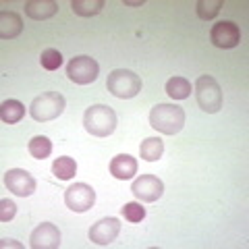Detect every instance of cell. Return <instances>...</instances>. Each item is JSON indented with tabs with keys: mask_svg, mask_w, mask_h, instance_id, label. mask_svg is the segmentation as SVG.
I'll return each mask as SVG.
<instances>
[{
	"mask_svg": "<svg viewBox=\"0 0 249 249\" xmlns=\"http://www.w3.org/2000/svg\"><path fill=\"white\" fill-rule=\"evenodd\" d=\"M116 112L106 104H93L83 114V127L93 137H108L116 129Z\"/></svg>",
	"mask_w": 249,
	"mask_h": 249,
	"instance_id": "6da1fadb",
	"label": "cell"
},
{
	"mask_svg": "<svg viewBox=\"0 0 249 249\" xmlns=\"http://www.w3.org/2000/svg\"><path fill=\"white\" fill-rule=\"evenodd\" d=\"M150 124L164 135H175L185 124V110L177 104H156L150 110Z\"/></svg>",
	"mask_w": 249,
	"mask_h": 249,
	"instance_id": "7a4b0ae2",
	"label": "cell"
},
{
	"mask_svg": "<svg viewBox=\"0 0 249 249\" xmlns=\"http://www.w3.org/2000/svg\"><path fill=\"white\" fill-rule=\"evenodd\" d=\"M67 106V100L60 91H44L42 96L34 98V102L29 106L31 119L37 123H48L58 119Z\"/></svg>",
	"mask_w": 249,
	"mask_h": 249,
	"instance_id": "3957f363",
	"label": "cell"
},
{
	"mask_svg": "<svg viewBox=\"0 0 249 249\" xmlns=\"http://www.w3.org/2000/svg\"><path fill=\"white\" fill-rule=\"evenodd\" d=\"M106 89L119 100L135 98L142 91V77L129 69H114L106 79Z\"/></svg>",
	"mask_w": 249,
	"mask_h": 249,
	"instance_id": "277c9868",
	"label": "cell"
},
{
	"mask_svg": "<svg viewBox=\"0 0 249 249\" xmlns=\"http://www.w3.org/2000/svg\"><path fill=\"white\" fill-rule=\"evenodd\" d=\"M196 98L204 112L214 114L222 108V89L212 75H201L196 81Z\"/></svg>",
	"mask_w": 249,
	"mask_h": 249,
	"instance_id": "5b68a950",
	"label": "cell"
},
{
	"mask_svg": "<svg viewBox=\"0 0 249 249\" xmlns=\"http://www.w3.org/2000/svg\"><path fill=\"white\" fill-rule=\"evenodd\" d=\"M100 65L91 56H75L67 65V77L77 85H88L98 79Z\"/></svg>",
	"mask_w": 249,
	"mask_h": 249,
	"instance_id": "8992f818",
	"label": "cell"
},
{
	"mask_svg": "<svg viewBox=\"0 0 249 249\" xmlns=\"http://www.w3.org/2000/svg\"><path fill=\"white\" fill-rule=\"evenodd\" d=\"M65 204L69 210L77 214H83L96 204V191L88 183H75L65 191Z\"/></svg>",
	"mask_w": 249,
	"mask_h": 249,
	"instance_id": "52a82bcc",
	"label": "cell"
},
{
	"mask_svg": "<svg viewBox=\"0 0 249 249\" xmlns=\"http://www.w3.org/2000/svg\"><path fill=\"white\" fill-rule=\"evenodd\" d=\"M131 193H133L139 201L152 204V201L162 197V193H164V183H162L156 175H142V177L135 178L133 185H131Z\"/></svg>",
	"mask_w": 249,
	"mask_h": 249,
	"instance_id": "ba28073f",
	"label": "cell"
},
{
	"mask_svg": "<svg viewBox=\"0 0 249 249\" xmlns=\"http://www.w3.org/2000/svg\"><path fill=\"white\" fill-rule=\"evenodd\" d=\"M210 42H212L216 48H235L241 42V27L235 21H220L212 25L210 29Z\"/></svg>",
	"mask_w": 249,
	"mask_h": 249,
	"instance_id": "9c48e42d",
	"label": "cell"
},
{
	"mask_svg": "<svg viewBox=\"0 0 249 249\" xmlns=\"http://www.w3.org/2000/svg\"><path fill=\"white\" fill-rule=\"evenodd\" d=\"M4 185L19 197H29L36 191V178L23 168H11L4 173Z\"/></svg>",
	"mask_w": 249,
	"mask_h": 249,
	"instance_id": "30bf717a",
	"label": "cell"
},
{
	"mask_svg": "<svg viewBox=\"0 0 249 249\" xmlns=\"http://www.w3.org/2000/svg\"><path fill=\"white\" fill-rule=\"evenodd\" d=\"M29 245L34 249H58L60 247V231L56 224L42 222L34 229L29 237Z\"/></svg>",
	"mask_w": 249,
	"mask_h": 249,
	"instance_id": "8fae6325",
	"label": "cell"
},
{
	"mask_svg": "<svg viewBox=\"0 0 249 249\" xmlns=\"http://www.w3.org/2000/svg\"><path fill=\"white\" fill-rule=\"evenodd\" d=\"M121 232V222L119 218H102L89 229V241L96 245H110L112 241L119 237Z\"/></svg>",
	"mask_w": 249,
	"mask_h": 249,
	"instance_id": "7c38bea8",
	"label": "cell"
},
{
	"mask_svg": "<svg viewBox=\"0 0 249 249\" xmlns=\"http://www.w3.org/2000/svg\"><path fill=\"white\" fill-rule=\"evenodd\" d=\"M110 175L119 181H129L137 175V160L129 154H119L110 160Z\"/></svg>",
	"mask_w": 249,
	"mask_h": 249,
	"instance_id": "4fadbf2b",
	"label": "cell"
},
{
	"mask_svg": "<svg viewBox=\"0 0 249 249\" xmlns=\"http://www.w3.org/2000/svg\"><path fill=\"white\" fill-rule=\"evenodd\" d=\"M56 13H58V2H54V0H29V2H25V15L29 19L44 21L54 17Z\"/></svg>",
	"mask_w": 249,
	"mask_h": 249,
	"instance_id": "5bb4252c",
	"label": "cell"
},
{
	"mask_svg": "<svg viewBox=\"0 0 249 249\" xmlns=\"http://www.w3.org/2000/svg\"><path fill=\"white\" fill-rule=\"evenodd\" d=\"M23 31V19L19 13L2 11L0 13V37L2 40H15Z\"/></svg>",
	"mask_w": 249,
	"mask_h": 249,
	"instance_id": "9a60e30c",
	"label": "cell"
},
{
	"mask_svg": "<svg viewBox=\"0 0 249 249\" xmlns=\"http://www.w3.org/2000/svg\"><path fill=\"white\" fill-rule=\"evenodd\" d=\"M23 116H25V106H23L19 100L9 98V100H4V102L0 104V119H2V123L17 124Z\"/></svg>",
	"mask_w": 249,
	"mask_h": 249,
	"instance_id": "2e32d148",
	"label": "cell"
},
{
	"mask_svg": "<svg viewBox=\"0 0 249 249\" xmlns=\"http://www.w3.org/2000/svg\"><path fill=\"white\" fill-rule=\"evenodd\" d=\"M164 154V142L160 137H147L139 145V156L145 160V162H156L162 158Z\"/></svg>",
	"mask_w": 249,
	"mask_h": 249,
	"instance_id": "e0dca14e",
	"label": "cell"
},
{
	"mask_svg": "<svg viewBox=\"0 0 249 249\" xmlns=\"http://www.w3.org/2000/svg\"><path fill=\"white\" fill-rule=\"evenodd\" d=\"M52 175L58 178V181H69L77 175V162L71 156H60L52 162Z\"/></svg>",
	"mask_w": 249,
	"mask_h": 249,
	"instance_id": "ac0fdd59",
	"label": "cell"
},
{
	"mask_svg": "<svg viewBox=\"0 0 249 249\" xmlns=\"http://www.w3.org/2000/svg\"><path fill=\"white\" fill-rule=\"evenodd\" d=\"M164 89L173 100H187L191 96V83L185 77H170L164 85Z\"/></svg>",
	"mask_w": 249,
	"mask_h": 249,
	"instance_id": "d6986e66",
	"label": "cell"
},
{
	"mask_svg": "<svg viewBox=\"0 0 249 249\" xmlns=\"http://www.w3.org/2000/svg\"><path fill=\"white\" fill-rule=\"evenodd\" d=\"M27 150L36 160H44V158H48V156L52 154V142L46 135H36V137L29 139Z\"/></svg>",
	"mask_w": 249,
	"mask_h": 249,
	"instance_id": "ffe728a7",
	"label": "cell"
},
{
	"mask_svg": "<svg viewBox=\"0 0 249 249\" xmlns=\"http://www.w3.org/2000/svg\"><path fill=\"white\" fill-rule=\"evenodd\" d=\"M104 4H106L104 0H73L71 9L79 17H93V15H98L104 9Z\"/></svg>",
	"mask_w": 249,
	"mask_h": 249,
	"instance_id": "44dd1931",
	"label": "cell"
},
{
	"mask_svg": "<svg viewBox=\"0 0 249 249\" xmlns=\"http://www.w3.org/2000/svg\"><path fill=\"white\" fill-rule=\"evenodd\" d=\"M222 6H224V0H199L197 2V17L204 19V21H210L220 13Z\"/></svg>",
	"mask_w": 249,
	"mask_h": 249,
	"instance_id": "7402d4cb",
	"label": "cell"
},
{
	"mask_svg": "<svg viewBox=\"0 0 249 249\" xmlns=\"http://www.w3.org/2000/svg\"><path fill=\"white\" fill-rule=\"evenodd\" d=\"M121 212L124 216V220L131 222V224H137L145 218V208L139 204V201H129V204H124L121 208Z\"/></svg>",
	"mask_w": 249,
	"mask_h": 249,
	"instance_id": "603a6c76",
	"label": "cell"
},
{
	"mask_svg": "<svg viewBox=\"0 0 249 249\" xmlns=\"http://www.w3.org/2000/svg\"><path fill=\"white\" fill-rule=\"evenodd\" d=\"M40 65L46 69V71H56L62 65V54L56 48H46L40 56Z\"/></svg>",
	"mask_w": 249,
	"mask_h": 249,
	"instance_id": "cb8c5ba5",
	"label": "cell"
},
{
	"mask_svg": "<svg viewBox=\"0 0 249 249\" xmlns=\"http://www.w3.org/2000/svg\"><path fill=\"white\" fill-rule=\"evenodd\" d=\"M15 214H17V206H15V201H11V199L0 201V220L9 222V220L15 218Z\"/></svg>",
	"mask_w": 249,
	"mask_h": 249,
	"instance_id": "d4e9b609",
	"label": "cell"
},
{
	"mask_svg": "<svg viewBox=\"0 0 249 249\" xmlns=\"http://www.w3.org/2000/svg\"><path fill=\"white\" fill-rule=\"evenodd\" d=\"M143 0H124V6H142Z\"/></svg>",
	"mask_w": 249,
	"mask_h": 249,
	"instance_id": "484cf974",
	"label": "cell"
}]
</instances>
